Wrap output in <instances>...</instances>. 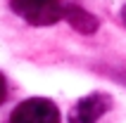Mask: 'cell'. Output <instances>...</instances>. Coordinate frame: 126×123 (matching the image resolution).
Wrapping results in <instances>:
<instances>
[{
	"label": "cell",
	"instance_id": "1",
	"mask_svg": "<svg viewBox=\"0 0 126 123\" xmlns=\"http://www.w3.org/2000/svg\"><path fill=\"white\" fill-rule=\"evenodd\" d=\"M10 7L31 26H52L64 19V5L60 0H10Z\"/></svg>",
	"mask_w": 126,
	"mask_h": 123
},
{
	"label": "cell",
	"instance_id": "2",
	"mask_svg": "<svg viewBox=\"0 0 126 123\" xmlns=\"http://www.w3.org/2000/svg\"><path fill=\"white\" fill-rule=\"evenodd\" d=\"M10 123H60V109L45 97H31L12 111Z\"/></svg>",
	"mask_w": 126,
	"mask_h": 123
},
{
	"label": "cell",
	"instance_id": "3",
	"mask_svg": "<svg viewBox=\"0 0 126 123\" xmlns=\"http://www.w3.org/2000/svg\"><path fill=\"white\" fill-rule=\"evenodd\" d=\"M112 107V97L105 92H91L81 97L74 109L69 111V123H95L107 109Z\"/></svg>",
	"mask_w": 126,
	"mask_h": 123
},
{
	"label": "cell",
	"instance_id": "4",
	"mask_svg": "<svg viewBox=\"0 0 126 123\" xmlns=\"http://www.w3.org/2000/svg\"><path fill=\"white\" fill-rule=\"evenodd\" d=\"M64 19L69 21L79 33H95V31H98V19H95L91 12H86L83 7L64 5Z\"/></svg>",
	"mask_w": 126,
	"mask_h": 123
},
{
	"label": "cell",
	"instance_id": "5",
	"mask_svg": "<svg viewBox=\"0 0 126 123\" xmlns=\"http://www.w3.org/2000/svg\"><path fill=\"white\" fill-rule=\"evenodd\" d=\"M5 95H7V85H5V78L0 76V102L5 99Z\"/></svg>",
	"mask_w": 126,
	"mask_h": 123
},
{
	"label": "cell",
	"instance_id": "6",
	"mask_svg": "<svg viewBox=\"0 0 126 123\" xmlns=\"http://www.w3.org/2000/svg\"><path fill=\"white\" fill-rule=\"evenodd\" d=\"M121 21H124V24H126V5L121 7Z\"/></svg>",
	"mask_w": 126,
	"mask_h": 123
}]
</instances>
